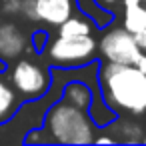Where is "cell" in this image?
I'll use <instances>...</instances> for the list:
<instances>
[{
  "mask_svg": "<svg viewBox=\"0 0 146 146\" xmlns=\"http://www.w3.org/2000/svg\"><path fill=\"white\" fill-rule=\"evenodd\" d=\"M48 56L60 66H80L94 58L96 40L92 34L84 36H60L48 44Z\"/></svg>",
  "mask_w": 146,
  "mask_h": 146,
  "instance_id": "cell-3",
  "label": "cell"
},
{
  "mask_svg": "<svg viewBox=\"0 0 146 146\" xmlns=\"http://www.w3.org/2000/svg\"><path fill=\"white\" fill-rule=\"evenodd\" d=\"M94 140V124L84 108L66 100H58L48 108L40 130L30 128L24 136L26 144L54 142V144H90Z\"/></svg>",
  "mask_w": 146,
  "mask_h": 146,
  "instance_id": "cell-1",
  "label": "cell"
},
{
  "mask_svg": "<svg viewBox=\"0 0 146 146\" xmlns=\"http://www.w3.org/2000/svg\"><path fill=\"white\" fill-rule=\"evenodd\" d=\"M20 12L28 20L58 26L74 14V0H22Z\"/></svg>",
  "mask_w": 146,
  "mask_h": 146,
  "instance_id": "cell-6",
  "label": "cell"
},
{
  "mask_svg": "<svg viewBox=\"0 0 146 146\" xmlns=\"http://www.w3.org/2000/svg\"><path fill=\"white\" fill-rule=\"evenodd\" d=\"M142 142H144V144H146V136H144V138H142Z\"/></svg>",
  "mask_w": 146,
  "mask_h": 146,
  "instance_id": "cell-19",
  "label": "cell"
},
{
  "mask_svg": "<svg viewBox=\"0 0 146 146\" xmlns=\"http://www.w3.org/2000/svg\"><path fill=\"white\" fill-rule=\"evenodd\" d=\"M144 76H146V72H144Z\"/></svg>",
  "mask_w": 146,
  "mask_h": 146,
  "instance_id": "cell-20",
  "label": "cell"
},
{
  "mask_svg": "<svg viewBox=\"0 0 146 146\" xmlns=\"http://www.w3.org/2000/svg\"><path fill=\"white\" fill-rule=\"evenodd\" d=\"M26 48V38L18 24L14 22H0V58L2 60H14L18 58Z\"/></svg>",
  "mask_w": 146,
  "mask_h": 146,
  "instance_id": "cell-7",
  "label": "cell"
},
{
  "mask_svg": "<svg viewBox=\"0 0 146 146\" xmlns=\"http://www.w3.org/2000/svg\"><path fill=\"white\" fill-rule=\"evenodd\" d=\"M58 28H60V36H84V34H92V26H90V22L88 20H84V18H78V16H70V18H66L62 24H58Z\"/></svg>",
  "mask_w": 146,
  "mask_h": 146,
  "instance_id": "cell-11",
  "label": "cell"
},
{
  "mask_svg": "<svg viewBox=\"0 0 146 146\" xmlns=\"http://www.w3.org/2000/svg\"><path fill=\"white\" fill-rule=\"evenodd\" d=\"M10 84L22 100H38L50 88V74L32 60H18L10 72Z\"/></svg>",
  "mask_w": 146,
  "mask_h": 146,
  "instance_id": "cell-4",
  "label": "cell"
},
{
  "mask_svg": "<svg viewBox=\"0 0 146 146\" xmlns=\"http://www.w3.org/2000/svg\"><path fill=\"white\" fill-rule=\"evenodd\" d=\"M124 136H122V140L124 142H138V140H142L140 138V126L138 124H134V122H124Z\"/></svg>",
  "mask_w": 146,
  "mask_h": 146,
  "instance_id": "cell-12",
  "label": "cell"
},
{
  "mask_svg": "<svg viewBox=\"0 0 146 146\" xmlns=\"http://www.w3.org/2000/svg\"><path fill=\"white\" fill-rule=\"evenodd\" d=\"M8 70V64H6V60H2V58H0V74H4Z\"/></svg>",
  "mask_w": 146,
  "mask_h": 146,
  "instance_id": "cell-17",
  "label": "cell"
},
{
  "mask_svg": "<svg viewBox=\"0 0 146 146\" xmlns=\"http://www.w3.org/2000/svg\"><path fill=\"white\" fill-rule=\"evenodd\" d=\"M100 88L114 110L134 116L146 112V76L134 64L108 62L100 70Z\"/></svg>",
  "mask_w": 146,
  "mask_h": 146,
  "instance_id": "cell-2",
  "label": "cell"
},
{
  "mask_svg": "<svg viewBox=\"0 0 146 146\" xmlns=\"http://www.w3.org/2000/svg\"><path fill=\"white\" fill-rule=\"evenodd\" d=\"M124 28L132 34L146 28V8L142 6V2L124 4Z\"/></svg>",
  "mask_w": 146,
  "mask_h": 146,
  "instance_id": "cell-10",
  "label": "cell"
},
{
  "mask_svg": "<svg viewBox=\"0 0 146 146\" xmlns=\"http://www.w3.org/2000/svg\"><path fill=\"white\" fill-rule=\"evenodd\" d=\"M102 2H114V0H100V4H102Z\"/></svg>",
  "mask_w": 146,
  "mask_h": 146,
  "instance_id": "cell-18",
  "label": "cell"
},
{
  "mask_svg": "<svg viewBox=\"0 0 146 146\" xmlns=\"http://www.w3.org/2000/svg\"><path fill=\"white\" fill-rule=\"evenodd\" d=\"M92 142H96V144H114L116 140H114V138H108V136H98V138H94Z\"/></svg>",
  "mask_w": 146,
  "mask_h": 146,
  "instance_id": "cell-16",
  "label": "cell"
},
{
  "mask_svg": "<svg viewBox=\"0 0 146 146\" xmlns=\"http://www.w3.org/2000/svg\"><path fill=\"white\" fill-rule=\"evenodd\" d=\"M32 44H34L36 52L44 50L46 44H48V32H44V30H36V32L32 34Z\"/></svg>",
  "mask_w": 146,
  "mask_h": 146,
  "instance_id": "cell-14",
  "label": "cell"
},
{
  "mask_svg": "<svg viewBox=\"0 0 146 146\" xmlns=\"http://www.w3.org/2000/svg\"><path fill=\"white\" fill-rule=\"evenodd\" d=\"M24 100L18 96V92L12 88L10 82H6L4 78H0V126L6 124L14 114L16 110L20 108Z\"/></svg>",
  "mask_w": 146,
  "mask_h": 146,
  "instance_id": "cell-8",
  "label": "cell"
},
{
  "mask_svg": "<svg viewBox=\"0 0 146 146\" xmlns=\"http://www.w3.org/2000/svg\"><path fill=\"white\" fill-rule=\"evenodd\" d=\"M100 48V54L108 62H120V64H134L140 56V46L134 40V34L126 28H114L108 34L102 36V40L96 44Z\"/></svg>",
  "mask_w": 146,
  "mask_h": 146,
  "instance_id": "cell-5",
  "label": "cell"
},
{
  "mask_svg": "<svg viewBox=\"0 0 146 146\" xmlns=\"http://www.w3.org/2000/svg\"><path fill=\"white\" fill-rule=\"evenodd\" d=\"M22 6V0H2L0 2V10L4 14H18Z\"/></svg>",
  "mask_w": 146,
  "mask_h": 146,
  "instance_id": "cell-13",
  "label": "cell"
},
{
  "mask_svg": "<svg viewBox=\"0 0 146 146\" xmlns=\"http://www.w3.org/2000/svg\"><path fill=\"white\" fill-rule=\"evenodd\" d=\"M134 66H136V68H138L140 72H146V54H144V52H140V56L136 58Z\"/></svg>",
  "mask_w": 146,
  "mask_h": 146,
  "instance_id": "cell-15",
  "label": "cell"
},
{
  "mask_svg": "<svg viewBox=\"0 0 146 146\" xmlns=\"http://www.w3.org/2000/svg\"><path fill=\"white\" fill-rule=\"evenodd\" d=\"M62 100H66V102H70L78 108L88 110L90 104H92V90L82 82H68L66 88H64Z\"/></svg>",
  "mask_w": 146,
  "mask_h": 146,
  "instance_id": "cell-9",
  "label": "cell"
}]
</instances>
